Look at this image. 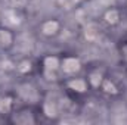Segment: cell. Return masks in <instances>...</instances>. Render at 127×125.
Wrapping results in <instances>:
<instances>
[{
  "instance_id": "cell-2",
  "label": "cell",
  "mask_w": 127,
  "mask_h": 125,
  "mask_svg": "<svg viewBox=\"0 0 127 125\" xmlns=\"http://www.w3.org/2000/svg\"><path fill=\"white\" fill-rule=\"evenodd\" d=\"M43 121L38 104L18 103V106L7 115V124L12 125H37Z\"/></svg>"
},
{
  "instance_id": "cell-13",
  "label": "cell",
  "mask_w": 127,
  "mask_h": 125,
  "mask_svg": "<svg viewBox=\"0 0 127 125\" xmlns=\"http://www.w3.org/2000/svg\"><path fill=\"white\" fill-rule=\"evenodd\" d=\"M37 62H38V59H31L28 56L21 58L15 62V72L19 75V78L37 75Z\"/></svg>"
},
{
  "instance_id": "cell-16",
  "label": "cell",
  "mask_w": 127,
  "mask_h": 125,
  "mask_svg": "<svg viewBox=\"0 0 127 125\" xmlns=\"http://www.w3.org/2000/svg\"><path fill=\"white\" fill-rule=\"evenodd\" d=\"M62 1H64V7L66 10H74V9L81 7L87 0H62Z\"/></svg>"
},
{
  "instance_id": "cell-11",
  "label": "cell",
  "mask_w": 127,
  "mask_h": 125,
  "mask_svg": "<svg viewBox=\"0 0 127 125\" xmlns=\"http://www.w3.org/2000/svg\"><path fill=\"white\" fill-rule=\"evenodd\" d=\"M84 75L92 87V91H97L100 83L103 81V78L108 75V69H105L100 65H93V66H86Z\"/></svg>"
},
{
  "instance_id": "cell-19",
  "label": "cell",
  "mask_w": 127,
  "mask_h": 125,
  "mask_svg": "<svg viewBox=\"0 0 127 125\" xmlns=\"http://www.w3.org/2000/svg\"><path fill=\"white\" fill-rule=\"evenodd\" d=\"M124 10H127V0H124Z\"/></svg>"
},
{
  "instance_id": "cell-9",
  "label": "cell",
  "mask_w": 127,
  "mask_h": 125,
  "mask_svg": "<svg viewBox=\"0 0 127 125\" xmlns=\"http://www.w3.org/2000/svg\"><path fill=\"white\" fill-rule=\"evenodd\" d=\"M16 40L18 35L15 28L0 24V55L10 53L16 46Z\"/></svg>"
},
{
  "instance_id": "cell-8",
  "label": "cell",
  "mask_w": 127,
  "mask_h": 125,
  "mask_svg": "<svg viewBox=\"0 0 127 125\" xmlns=\"http://www.w3.org/2000/svg\"><path fill=\"white\" fill-rule=\"evenodd\" d=\"M123 18H124V7H118V6H109L106 7L102 13H100V18H99V24L103 27V28H108V30H114V28H118L123 22Z\"/></svg>"
},
{
  "instance_id": "cell-10",
  "label": "cell",
  "mask_w": 127,
  "mask_h": 125,
  "mask_svg": "<svg viewBox=\"0 0 127 125\" xmlns=\"http://www.w3.org/2000/svg\"><path fill=\"white\" fill-rule=\"evenodd\" d=\"M97 93H100L106 99H118L123 94V87L120 85V83L108 72V75L103 78V81L100 83Z\"/></svg>"
},
{
  "instance_id": "cell-5",
  "label": "cell",
  "mask_w": 127,
  "mask_h": 125,
  "mask_svg": "<svg viewBox=\"0 0 127 125\" xmlns=\"http://www.w3.org/2000/svg\"><path fill=\"white\" fill-rule=\"evenodd\" d=\"M13 91L16 94L19 103H32V104H38L41 97H43V93H44L31 80V77L19 78Z\"/></svg>"
},
{
  "instance_id": "cell-14",
  "label": "cell",
  "mask_w": 127,
  "mask_h": 125,
  "mask_svg": "<svg viewBox=\"0 0 127 125\" xmlns=\"http://www.w3.org/2000/svg\"><path fill=\"white\" fill-rule=\"evenodd\" d=\"M31 0H0V4L3 9L9 10H16V12H24L28 9Z\"/></svg>"
},
{
  "instance_id": "cell-15",
  "label": "cell",
  "mask_w": 127,
  "mask_h": 125,
  "mask_svg": "<svg viewBox=\"0 0 127 125\" xmlns=\"http://www.w3.org/2000/svg\"><path fill=\"white\" fill-rule=\"evenodd\" d=\"M103 27L99 24H89V25H86L84 27V30H83V34H84V38L87 40V41H95L97 40L99 37H100V30H102Z\"/></svg>"
},
{
  "instance_id": "cell-7",
  "label": "cell",
  "mask_w": 127,
  "mask_h": 125,
  "mask_svg": "<svg viewBox=\"0 0 127 125\" xmlns=\"http://www.w3.org/2000/svg\"><path fill=\"white\" fill-rule=\"evenodd\" d=\"M86 63L83 59L75 53H62L61 55V74L62 80L68 77H75L80 74H84Z\"/></svg>"
},
{
  "instance_id": "cell-6",
  "label": "cell",
  "mask_w": 127,
  "mask_h": 125,
  "mask_svg": "<svg viewBox=\"0 0 127 125\" xmlns=\"http://www.w3.org/2000/svg\"><path fill=\"white\" fill-rule=\"evenodd\" d=\"M64 32V24L59 18L49 16L37 24V34L41 40L53 41Z\"/></svg>"
},
{
  "instance_id": "cell-4",
  "label": "cell",
  "mask_w": 127,
  "mask_h": 125,
  "mask_svg": "<svg viewBox=\"0 0 127 125\" xmlns=\"http://www.w3.org/2000/svg\"><path fill=\"white\" fill-rule=\"evenodd\" d=\"M59 87L66 96H69L75 102H83V99H86L92 93V87H90L84 74L64 78L59 84Z\"/></svg>"
},
{
  "instance_id": "cell-12",
  "label": "cell",
  "mask_w": 127,
  "mask_h": 125,
  "mask_svg": "<svg viewBox=\"0 0 127 125\" xmlns=\"http://www.w3.org/2000/svg\"><path fill=\"white\" fill-rule=\"evenodd\" d=\"M18 97L13 90H0V115L6 118L18 106Z\"/></svg>"
},
{
  "instance_id": "cell-1",
  "label": "cell",
  "mask_w": 127,
  "mask_h": 125,
  "mask_svg": "<svg viewBox=\"0 0 127 125\" xmlns=\"http://www.w3.org/2000/svg\"><path fill=\"white\" fill-rule=\"evenodd\" d=\"M37 75L49 83L59 85L62 81V74H61V55L56 53H46L38 58L37 62Z\"/></svg>"
},
{
  "instance_id": "cell-18",
  "label": "cell",
  "mask_w": 127,
  "mask_h": 125,
  "mask_svg": "<svg viewBox=\"0 0 127 125\" xmlns=\"http://www.w3.org/2000/svg\"><path fill=\"white\" fill-rule=\"evenodd\" d=\"M0 124H7L6 118H4V116H1V115H0Z\"/></svg>"
},
{
  "instance_id": "cell-3",
  "label": "cell",
  "mask_w": 127,
  "mask_h": 125,
  "mask_svg": "<svg viewBox=\"0 0 127 125\" xmlns=\"http://www.w3.org/2000/svg\"><path fill=\"white\" fill-rule=\"evenodd\" d=\"M38 107L41 110V116L46 121H58L64 113H66V102H64L61 96L50 91H44L43 97L38 103Z\"/></svg>"
},
{
  "instance_id": "cell-17",
  "label": "cell",
  "mask_w": 127,
  "mask_h": 125,
  "mask_svg": "<svg viewBox=\"0 0 127 125\" xmlns=\"http://www.w3.org/2000/svg\"><path fill=\"white\" fill-rule=\"evenodd\" d=\"M120 55H121V58L127 62V41H124V44L120 46Z\"/></svg>"
}]
</instances>
